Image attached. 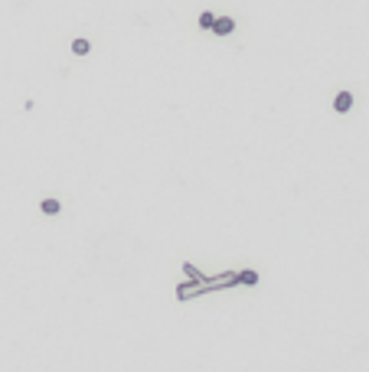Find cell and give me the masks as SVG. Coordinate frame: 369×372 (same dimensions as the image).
<instances>
[{"label":"cell","mask_w":369,"mask_h":372,"mask_svg":"<svg viewBox=\"0 0 369 372\" xmlns=\"http://www.w3.org/2000/svg\"><path fill=\"white\" fill-rule=\"evenodd\" d=\"M334 108L336 111H350L353 108V95H350V92H340V95L334 98Z\"/></svg>","instance_id":"2"},{"label":"cell","mask_w":369,"mask_h":372,"mask_svg":"<svg viewBox=\"0 0 369 372\" xmlns=\"http://www.w3.org/2000/svg\"><path fill=\"white\" fill-rule=\"evenodd\" d=\"M212 30H216V33H219V36H229V33H232V30H236V23H232V20H229V16H219V20H216V23H212Z\"/></svg>","instance_id":"1"},{"label":"cell","mask_w":369,"mask_h":372,"mask_svg":"<svg viewBox=\"0 0 369 372\" xmlns=\"http://www.w3.org/2000/svg\"><path fill=\"white\" fill-rule=\"evenodd\" d=\"M212 23H216V16L209 14V10H206V14H200V26L202 30H212Z\"/></svg>","instance_id":"5"},{"label":"cell","mask_w":369,"mask_h":372,"mask_svg":"<svg viewBox=\"0 0 369 372\" xmlns=\"http://www.w3.org/2000/svg\"><path fill=\"white\" fill-rule=\"evenodd\" d=\"M236 281H242V284H255V281H258V274H255V271H242V274H236Z\"/></svg>","instance_id":"6"},{"label":"cell","mask_w":369,"mask_h":372,"mask_svg":"<svg viewBox=\"0 0 369 372\" xmlns=\"http://www.w3.org/2000/svg\"><path fill=\"white\" fill-rule=\"evenodd\" d=\"M88 49H92V42H88V40H76V42H72V52H76V56H85Z\"/></svg>","instance_id":"3"},{"label":"cell","mask_w":369,"mask_h":372,"mask_svg":"<svg viewBox=\"0 0 369 372\" xmlns=\"http://www.w3.org/2000/svg\"><path fill=\"white\" fill-rule=\"evenodd\" d=\"M42 212H46V216H59V202L56 200H42Z\"/></svg>","instance_id":"4"}]
</instances>
